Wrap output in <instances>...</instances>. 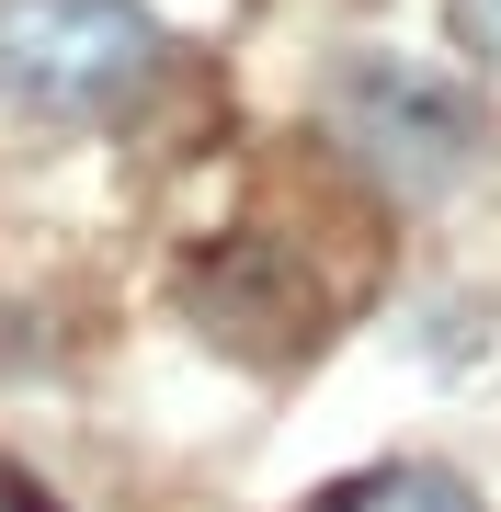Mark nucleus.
Segmentation results:
<instances>
[{"mask_svg": "<svg viewBox=\"0 0 501 512\" xmlns=\"http://www.w3.org/2000/svg\"><path fill=\"white\" fill-rule=\"evenodd\" d=\"M456 35H467V46H479L490 69H501V0H456Z\"/></svg>", "mask_w": 501, "mask_h": 512, "instance_id": "20e7f679", "label": "nucleus"}, {"mask_svg": "<svg viewBox=\"0 0 501 512\" xmlns=\"http://www.w3.org/2000/svg\"><path fill=\"white\" fill-rule=\"evenodd\" d=\"M160 69V23L137 0H0V103L23 126H103Z\"/></svg>", "mask_w": 501, "mask_h": 512, "instance_id": "f257e3e1", "label": "nucleus"}, {"mask_svg": "<svg viewBox=\"0 0 501 512\" xmlns=\"http://www.w3.org/2000/svg\"><path fill=\"white\" fill-rule=\"evenodd\" d=\"M342 114L365 137V160L388 171L399 194H445L467 160H479V103L456 92L445 69H410V57H365L342 80Z\"/></svg>", "mask_w": 501, "mask_h": 512, "instance_id": "f03ea898", "label": "nucleus"}, {"mask_svg": "<svg viewBox=\"0 0 501 512\" xmlns=\"http://www.w3.org/2000/svg\"><path fill=\"white\" fill-rule=\"evenodd\" d=\"M308 512H479V501H467L445 467H365V478H342V490H319Z\"/></svg>", "mask_w": 501, "mask_h": 512, "instance_id": "7ed1b4c3", "label": "nucleus"}]
</instances>
